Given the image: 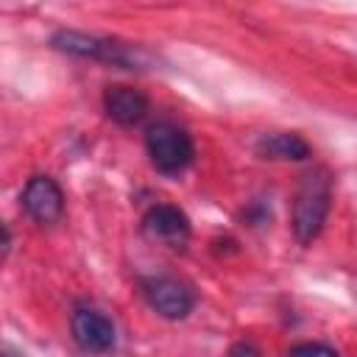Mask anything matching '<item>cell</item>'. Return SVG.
Listing matches in <instances>:
<instances>
[{
  "instance_id": "9c48e42d",
  "label": "cell",
  "mask_w": 357,
  "mask_h": 357,
  "mask_svg": "<svg viewBox=\"0 0 357 357\" xmlns=\"http://www.w3.org/2000/svg\"><path fill=\"white\" fill-rule=\"evenodd\" d=\"M257 153L273 162H304L310 159V145L296 131H271L257 139Z\"/></svg>"
},
{
  "instance_id": "3957f363",
  "label": "cell",
  "mask_w": 357,
  "mask_h": 357,
  "mask_svg": "<svg viewBox=\"0 0 357 357\" xmlns=\"http://www.w3.org/2000/svg\"><path fill=\"white\" fill-rule=\"evenodd\" d=\"M145 151L151 156V165L159 173H165V176L181 173L192 162V156H195L190 134L181 126L167 123V120H159V123L148 126V131H145Z\"/></svg>"
},
{
  "instance_id": "6da1fadb",
  "label": "cell",
  "mask_w": 357,
  "mask_h": 357,
  "mask_svg": "<svg viewBox=\"0 0 357 357\" xmlns=\"http://www.w3.org/2000/svg\"><path fill=\"white\" fill-rule=\"evenodd\" d=\"M332 206V176L326 167H312L301 176V184L296 190L293 201V234L301 245H310L329 215Z\"/></svg>"
},
{
  "instance_id": "8fae6325",
  "label": "cell",
  "mask_w": 357,
  "mask_h": 357,
  "mask_svg": "<svg viewBox=\"0 0 357 357\" xmlns=\"http://www.w3.org/2000/svg\"><path fill=\"white\" fill-rule=\"evenodd\" d=\"M226 357H262V351L251 340H237V343H231V349H229Z\"/></svg>"
},
{
  "instance_id": "8992f818",
  "label": "cell",
  "mask_w": 357,
  "mask_h": 357,
  "mask_svg": "<svg viewBox=\"0 0 357 357\" xmlns=\"http://www.w3.org/2000/svg\"><path fill=\"white\" fill-rule=\"evenodd\" d=\"M20 201H22V209L28 212V218L42 226H50L64 215V192L50 176L28 178Z\"/></svg>"
},
{
  "instance_id": "5b68a950",
  "label": "cell",
  "mask_w": 357,
  "mask_h": 357,
  "mask_svg": "<svg viewBox=\"0 0 357 357\" xmlns=\"http://www.w3.org/2000/svg\"><path fill=\"white\" fill-rule=\"evenodd\" d=\"M70 326H73L75 343L84 351H89V354H106V351L114 349V340H117L114 324L100 310H95V307H78L73 312V318H70Z\"/></svg>"
},
{
  "instance_id": "ba28073f",
  "label": "cell",
  "mask_w": 357,
  "mask_h": 357,
  "mask_svg": "<svg viewBox=\"0 0 357 357\" xmlns=\"http://www.w3.org/2000/svg\"><path fill=\"white\" fill-rule=\"evenodd\" d=\"M103 109L117 126H134L148 114V98L134 86L112 84L103 89Z\"/></svg>"
},
{
  "instance_id": "7c38bea8",
  "label": "cell",
  "mask_w": 357,
  "mask_h": 357,
  "mask_svg": "<svg viewBox=\"0 0 357 357\" xmlns=\"http://www.w3.org/2000/svg\"><path fill=\"white\" fill-rule=\"evenodd\" d=\"M3 357H11V354H3Z\"/></svg>"
},
{
  "instance_id": "30bf717a",
  "label": "cell",
  "mask_w": 357,
  "mask_h": 357,
  "mask_svg": "<svg viewBox=\"0 0 357 357\" xmlns=\"http://www.w3.org/2000/svg\"><path fill=\"white\" fill-rule=\"evenodd\" d=\"M287 357H337V351H335L332 346H326V343H312V340H307V343H296Z\"/></svg>"
},
{
  "instance_id": "7a4b0ae2",
  "label": "cell",
  "mask_w": 357,
  "mask_h": 357,
  "mask_svg": "<svg viewBox=\"0 0 357 357\" xmlns=\"http://www.w3.org/2000/svg\"><path fill=\"white\" fill-rule=\"evenodd\" d=\"M50 45L61 53L95 59V61L123 67V70H145V64L151 61V56L137 45L109 39V36H92V33H81V31H56L50 36Z\"/></svg>"
},
{
  "instance_id": "277c9868",
  "label": "cell",
  "mask_w": 357,
  "mask_h": 357,
  "mask_svg": "<svg viewBox=\"0 0 357 357\" xmlns=\"http://www.w3.org/2000/svg\"><path fill=\"white\" fill-rule=\"evenodd\" d=\"M142 293H145V301L151 304V310L159 312L167 321H181L195 307V293L173 276H148V279H142Z\"/></svg>"
},
{
  "instance_id": "52a82bcc",
  "label": "cell",
  "mask_w": 357,
  "mask_h": 357,
  "mask_svg": "<svg viewBox=\"0 0 357 357\" xmlns=\"http://www.w3.org/2000/svg\"><path fill=\"white\" fill-rule=\"evenodd\" d=\"M142 231L151 240H156V243H162L167 248H184L192 229H190V218L178 206H173V204H156V206H151L145 212Z\"/></svg>"
}]
</instances>
